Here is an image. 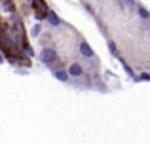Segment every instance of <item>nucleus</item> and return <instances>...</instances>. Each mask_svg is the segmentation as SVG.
<instances>
[{
    "label": "nucleus",
    "instance_id": "4",
    "mask_svg": "<svg viewBox=\"0 0 150 144\" xmlns=\"http://www.w3.org/2000/svg\"><path fill=\"white\" fill-rule=\"evenodd\" d=\"M80 53L86 57V59H93V57H97L95 53H93V49L88 46V42H80Z\"/></svg>",
    "mask_w": 150,
    "mask_h": 144
},
{
    "label": "nucleus",
    "instance_id": "1",
    "mask_svg": "<svg viewBox=\"0 0 150 144\" xmlns=\"http://www.w3.org/2000/svg\"><path fill=\"white\" fill-rule=\"evenodd\" d=\"M40 59H42V63L46 65V67H50L51 70H53V65H55V61H57V53L53 51L51 48H44L42 49V53H40Z\"/></svg>",
    "mask_w": 150,
    "mask_h": 144
},
{
    "label": "nucleus",
    "instance_id": "12",
    "mask_svg": "<svg viewBox=\"0 0 150 144\" xmlns=\"http://www.w3.org/2000/svg\"><path fill=\"white\" fill-rule=\"evenodd\" d=\"M27 2H33V0H27Z\"/></svg>",
    "mask_w": 150,
    "mask_h": 144
},
{
    "label": "nucleus",
    "instance_id": "9",
    "mask_svg": "<svg viewBox=\"0 0 150 144\" xmlns=\"http://www.w3.org/2000/svg\"><path fill=\"white\" fill-rule=\"evenodd\" d=\"M108 49H110V53H112L114 57H118V51H116V46H114V42H108Z\"/></svg>",
    "mask_w": 150,
    "mask_h": 144
},
{
    "label": "nucleus",
    "instance_id": "11",
    "mask_svg": "<svg viewBox=\"0 0 150 144\" xmlns=\"http://www.w3.org/2000/svg\"><path fill=\"white\" fill-rule=\"evenodd\" d=\"M4 61H6V59H4V53L0 51V63H4Z\"/></svg>",
    "mask_w": 150,
    "mask_h": 144
},
{
    "label": "nucleus",
    "instance_id": "7",
    "mask_svg": "<svg viewBox=\"0 0 150 144\" xmlns=\"http://www.w3.org/2000/svg\"><path fill=\"white\" fill-rule=\"evenodd\" d=\"M137 11H139V15L144 19V21H148V19H150V11L144 6H137Z\"/></svg>",
    "mask_w": 150,
    "mask_h": 144
},
{
    "label": "nucleus",
    "instance_id": "6",
    "mask_svg": "<svg viewBox=\"0 0 150 144\" xmlns=\"http://www.w3.org/2000/svg\"><path fill=\"white\" fill-rule=\"evenodd\" d=\"M2 10L8 11V13H13V11H15L13 2H11V0H2Z\"/></svg>",
    "mask_w": 150,
    "mask_h": 144
},
{
    "label": "nucleus",
    "instance_id": "8",
    "mask_svg": "<svg viewBox=\"0 0 150 144\" xmlns=\"http://www.w3.org/2000/svg\"><path fill=\"white\" fill-rule=\"evenodd\" d=\"M30 34H33V38L40 36V34H42V25H34L33 29H30Z\"/></svg>",
    "mask_w": 150,
    "mask_h": 144
},
{
    "label": "nucleus",
    "instance_id": "5",
    "mask_svg": "<svg viewBox=\"0 0 150 144\" xmlns=\"http://www.w3.org/2000/svg\"><path fill=\"white\" fill-rule=\"evenodd\" d=\"M46 19H48V23H50V25H53V27H59V25H61V19H59L57 15L53 13V11H50Z\"/></svg>",
    "mask_w": 150,
    "mask_h": 144
},
{
    "label": "nucleus",
    "instance_id": "10",
    "mask_svg": "<svg viewBox=\"0 0 150 144\" xmlns=\"http://www.w3.org/2000/svg\"><path fill=\"white\" fill-rule=\"evenodd\" d=\"M25 51H27V55H29V57H34V49H33V46L27 44V46H25Z\"/></svg>",
    "mask_w": 150,
    "mask_h": 144
},
{
    "label": "nucleus",
    "instance_id": "3",
    "mask_svg": "<svg viewBox=\"0 0 150 144\" xmlns=\"http://www.w3.org/2000/svg\"><path fill=\"white\" fill-rule=\"evenodd\" d=\"M69 74L72 78H82V76H84V67H82V65H78V63H72L69 67Z\"/></svg>",
    "mask_w": 150,
    "mask_h": 144
},
{
    "label": "nucleus",
    "instance_id": "2",
    "mask_svg": "<svg viewBox=\"0 0 150 144\" xmlns=\"http://www.w3.org/2000/svg\"><path fill=\"white\" fill-rule=\"evenodd\" d=\"M53 78L59 81H63V84H67V81L70 80V74L69 70H65V68H53Z\"/></svg>",
    "mask_w": 150,
    "mask_h": 144
}]
</instances>
